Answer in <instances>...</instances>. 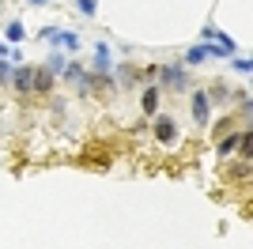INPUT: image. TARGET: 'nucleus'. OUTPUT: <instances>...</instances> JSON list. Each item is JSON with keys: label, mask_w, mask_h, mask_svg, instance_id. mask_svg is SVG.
<instances>
[{"label": "nucleus", "mask_w": 253, "mask_h": 249, "mask_svg": "<svg viewBox=\"0 0 253 249\" xmlns=\"http://www.w3.org/2000/svg\"><path fill=\"white\" fill-rule=\"evenodd\" d=\"M250 155V128H242V132H231L227 140H219V155Z\"/></svg>", "instance_id": "obj_1"}, {"label": "nucleus", "mask_w": 253, "mask_h": 249, "mask_svg": "<svg viewBox=\"0 0 253 249\" xmlns=\"http://www.w3.org/2000/svg\"><path fill=\"white\" fill-rule=\"evenodd\" d=\"M159 76H163V83H167L170 91H181V87H185V68H181V64H159Z\"/></svg>", "instance_id": "obj_2"}, {"label": "nucleus", "mask_w": 253, "mask_h": 249, "mask_svg": "<svg viewBox=\"0 0 253 249\" xmlns=\"http://www.w3.org/2000/svg\"><path fill=\"white\" fill-rule=\"evenodd\" d=\"M11 87L19 94H34V68L31 64H19V68L11 72Z\"/></svg>", "instance_id": "obj_3"}, {"label": "nucleus", "mask_w": 253, "mask_h": 249, "mask_svg": "<svg viewBox=\"0 0 253 249\" xmlns=\"http://www.w3.org/2000/svg\"><path fill=\"white\" fill-rule=\"evenodd\" d=\"M106 151H110L106 144H87L80 163H91V166H98V170H106V166H110V155H106Z\"/></svg>", "instance_id": "obj_4"}, {"label": "nucleus", "mask_w": 253, "mask_h": 249, "mask_svg": "<svg viewBox=\"0 0 253 249\" xmlns=\"http://www.w3.org/2000/svg\"><path fill=\"white\" fill-rule=\"evenodd\" d=\"M155 140L163 147H170L174 140H178V121H174V117H159L155 121Z\"/></svg>", "instance_id": "obj_5"}, {"label": "nucleus", "mask_w": 253, "mask_h": 249, "mask_svg": "<svg viewBox=\"0 0 253 249\" xmlns=\"http://www.w3.org/2000/svg\"><path fill=\"white\" fill-rule=\"evenodd\" d=\"M208 114H211L208 91H193V117H197V124H208Z\"/></svg>", "instance_id": "obj_6"}, {"label": "nucleus", "mask_w": 253, "mask_h": 249, "mask_svg": "<svg viewBox=\"0 0 253 249\" xmlns=\"http://www.w3.org/2000/svg\"><path fill=\"white\" fill-rule=\"evenodd\" d=\"M64 80H68V83H72V87H76V91H84V83H87V68H84V64H80V61H68V68H64Z\"/></svg>", "instance_id": "obj_7"}, {"label": "nucleus", "mask_w": 253, "mask_h": 249, "mask_svg": "<svg viewBox=\"0 0 253 249\" xmlns=\"http://www.w3.org/2000/svg\"><path fill=\"white\" fill-rule=\"evenodd\" d=\"M34 94H53V72L49 68H34Z\"/></svg>", "instance_id": "obj_8"}, {"label": "nucleus", "mask_w": 253, "mask_h": 249, "mask_svg": "<svg viewBox=\"0 0 253 249\" xmlns=\"http://www.w3.org/2000/svg\"><path fill=\"white\" fill-rule=\"evenodd\" d=\"M110 68H114V61H110V45L98 42V45H95V72H110Z\"/></svg>", "instance_id": "obj_9"}, {"label": "nucleus", "mask_w": 253, "mask_h": 249, "mask_svg": "<svg viewBox=\"0 0 253 249\" xmlns=\"http://www.w3.org/2000/svg\"><path fill=\"white\" fill-rule=\"evenodd\" d=\"M159 87H144V94H140V106H144V114H155L159 110Z\"/></svg>", "instance_id": "obj_10"}, {"label": "nucleus", "mask_w": 253, "mask_h": 249, "mask_svg": "<svg viewBox=\"0 0 253 249\" xmlns=\"http://www.w3.org/2000/svg\"><path fill=\"white\" fill-rule=\"evenodd\" d=\"M204 61H208V45H193L185 53V64H204Z\"/></svg>", "instance_id": "obj_11"}, {"label": "nucleus", "mask_w": 253, "mask_h": 249, "mask_svg": "<svg viewBox=\"0 0 253 249\" xmlns=\"http://www.w3.org/2000/svg\"><path fill=\"white\" fill-rule=\"evenodd\" d=\"M4 34H8V42H23V23H19V19H11L8 27H4Z\"/></svg>", "instance_id": "obj_12"}, {"label": "nucleus", "mask_w": 253, "mask_h": 249, "mask_svg": "<svg viewBox=\"0 0 253 249\" xmlns=\"http://www.w3.org/2000/svg\"><path fill=\"white\" fill-rule=\"evenodd\" d=\"M45 68H49V72H53V76H61V72H64V68H68V61H64L61 53H53V57H49V64H45Z\"/></svg>", "instance_id": "obj_13"}, {"label": "nucleus", "mask_w": 253, "mask_h": 249, "mask_svg": "<svg viewBox=\"0 0 253 249\" xmlns=\"http://www.w3.org/2000/svg\"><path fill=\"white\" fill-rule=\"evenodd\" d=\"M61 45H68V49H80V34H72V31H61Z\"/></svg>", "instance_id": "obj_14"}, {"label": "nucleus", "mask_w": 253, "mask_h": 249, "mask_svg": "<svg viewBox=\"0 0 253 249\" xmlns=\"http://www.w3.org/2000/svg\"><path fill=\"white\" fill-rule=\"evenodd\" d=\"M76 8L84 11V15H95V11H98V0H76Z\"/></svg>", "instance_id": "obj_15"}, {"label": "nucleus", "mask_w": 253, "mask_h": 249, "mask_svg": "<svg viewBox=\"0 0 253 249\" xmlns=\"http://www.w3.org/2000/svg\"><path fill=\"white\" fill-rule=\"evenodd\" d=\"M117 76H121V83H125V87L136 80V72H132V68H125V64H117Z\"/></svg>", "instance_id": "obj_16"}, {"label": "nucleus", "mask_w": 253, "mask_h": 249, "mask_svg": "<svg viewBox=\"0 0 253 249\" xmlns=\"http://www.w3.org/2000/svg\"><path fill=\"white\" fill-rule=\"evenodd\" d=\"M11 72H15V68H11V64H4V61H0V80H4V83H11Z\"/></svg>", "instance_id": "obj_17"}, {"label": "nucleus", "mask_w": 253, "mask_h": 249, "mask_svg": "<svg viewBox=\"0 0 253 249\" xmlns=\"http://www.w3.org/2000/svg\"><path fill=\"white\" fill-rule=\"evenodd\" d=\"M234 68H238V72H250V57H234Z\"/></svg>", "instance_id": "obj_18"}, {"label": "nucleus", "mask_w": 253, "mask_h": 249, "mask_svg": "<svg viewBox=\"0 0 253 249\" xmlns=\"http://www.w3.org/2000/svg\"><path fill=\"white\" fill-rule=\"evenodd\" d=\"M27 4H34V8H45V4H53V0H27Z\"/></svg>", "instance_id": "obj_19"}]
</instances>
